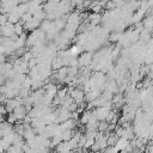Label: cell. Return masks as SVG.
Wrapping results in <instances>:
<instances>
[{
    "instance_id": "obj_1",
    "label": "cell",
    "mask_w": 153,
    "mask_h": 153,
    "mask_svg": "<svg viewBox=\"0 0 153 153\" xmlns=\"http://www.w3.org/2000/svg\"><path fill=\"white\" fill-rule=\"evenodd\" d=\"M13 115H14V117L17 118V121L18 122H22L23 121V118L26 116V110H25V108H24V105H20V106H18V108H16L14 110H13V112H12Z\"/></svg>"
},
{
    "instance_id": "obj_2",
    "label": "cell",
    "mask_w": 153,
    "mask_h": 153,
    "mask_svg": "<svg viewBox=\"0 0 153 153\" xmlns=\"http://www.w3.org/2000/svg\"><path fill=\"white\" fill-rule=\"evenodd\" d=\"M91 53H86V54H82L81 55V57H79L78 59V63H80L81 66H84V67H86V65H88L90 62H91Z\"/></svg>"
},
{
    "instance_id": "obj_3",
    "label": "cell",
    "mask_w": 153,
    "mask_h": 153,
    "mask_svg": "<svg viewBox=\"0 0 153 153\" xmlns=\"http://www.w3.org/2000/svg\"><path fill=\"white\" fill-rule=\"evenodd\" d=\"M90 117H91V111L85 110V111L81 114V116H79V121H80V123H81L82 126H85V124L90 121Z\"/></svg>"
},
{
    "instance_id": "obj_4",
    "label": "cell",
    "mask_w": 153,
    "mask_h": 153,
    "mask_svg": "<svg viewBox=\"0 0 153 153\" xmlns=\"http://www.w3.org/2000/svg\"><path fill=\"white\" fill-rule=\"evenodd\" d=\"M88 19H90V23H91V25H96V24H98L100 20H102V16L100 14H94V13H92L91 16H88Z\"/></svg>"
},
{
    "instance_id": "obj_5",
    "label": "cell",
    "mask_w": 153,
    "mask_h": 153,
    "mask_svg": "<svg viewBox=\"0 0 153 153\" xmlns=\"http://www.w3.org/2000/svg\"><path fill=\"white\" fill-rule=\"evenodd\" d=\"M13 32H14V35H17L18 37L24 32V26L20 24V23H17L16 25H14V29H13Z\"/></svg>"
},
{
    "instance_id": "obj_6",
    "label": "cell",
    "mask_w": 153,
    "mask_h": 153,
    "mask_svg": "<svg viewBox=\"0 0 153 153\" xmlns=\"http://www.w3.org/2000/svg\"><path fill=\"white\" fill-rule=\"evenodd\" d=\"M5 153H23V152H22V149H20L19 147H16V146L11 145L10 148L5 151Z\"/></svg>"
}]
</instances>
